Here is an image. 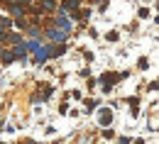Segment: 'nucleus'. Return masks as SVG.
Segmentation results:
<instances>
[{"label": "nucleus", "mask_w": 159, "mask_h": 144, "mask_svg": "<svg viewBox=\"0 0 159 144\" xmlns=\"http://www.w3.org/2000/svg\"><path fill=\"white\" fill-rule=\"evenodd\" d=\"M79 2H81V0H64V10L69 12V10H74V7L79 5Z\"/></svg>", "instance_id": "f257e3e1"}, {"label": "nucleus", "mask_w": 159, "mask_h": 144, "mask_svg": "<svg viewBox=\"0 0 159 144\" xmlns=\"http://www.w3.org/2000/svg\"><path fill=\"white\" fill-rule=\"evenodd\" d=\"M47 37H52V39H64V32H57V29H49V32H47Z\"/></svg>", "instance_id": "f03ea898"}, {"label": "nucleus", "mask_w": 159, "mask_h": 144, "mask_svg": "<svg viewBox=\"0 0 159 144\" xmlns=\"http://www.w3.org/2000/svg\"><path fill=\"white\" fill-rule=\"evenodd\" d=\"M10 12H12L15 17H20V15H22V7H20V5H10Z\"/></svg>", "instance_id": "7ed1b4c3"}, {"label": "nucleus", "mask_w": 159, "mask_h": 144, "mask_svg": "<svg viewBox=\"0 0 159 144\" xmlns=\"http://www.w3.org/2000/svg\"><path fill=\"white\" fill-rule=\"evenodd\" d=\"M42 5H44V10H54V5H57V2H54V0H44Z\"/></svg>", "instance_id": "20e7f679"}, {"label": "nucleus", "mask_w": 159, "mask_h": 144, "mask_svg": "<svg viewBox=\"0 0 159 144\" xmlns=\"http://www.w3.org/2000/svg\"><path fill=\"white\" fill-rule=\"evenodd\" d=\"M100 122H103V124L110 122V112H100Z\"/></svg>", "instance_id": "39448f33"}]
</instances>
